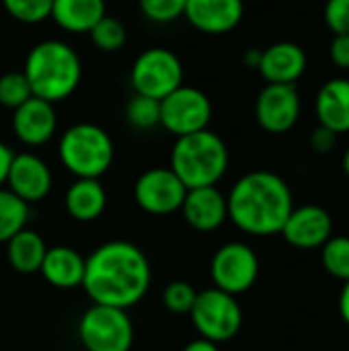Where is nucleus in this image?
<instances>
[{"instance_id": "1", "label": "nucleus", "mask_w": 349, "mask_h": 351, "mask_svg": "<svg viewBox=\"0 0 349 351\" xmlns=\"http://www.w3.org/2000/svg\"><path fill=\"white\" fill-rule=\"evenodd\" d=\"M150 282V261L134 243L109 241L84 259L82 288L93 304L128 311L146 296Z\"/></svg>"}, {"instance_id": "2", "label": "nucleus", "mask_w": 349, "mask_h": 351, "mask_svg": "<svg viewBox=\"0 0 349 351\" xmlns=\"http://www.w3.org/2000/svg\"><path fill=\"white\" fill-rule=\"evenodd\" d=\"M228 220L237 228L255 237H269L282 232L294 197L288 183L272 171H253L243 175L230 189Z\"/></svg>"}, {"instance_id": "3", "label": "nucleus", "mask_w": 349, "mask_h": 351, "mask_svg": "<svg viewBox=\"0 0 349 351\" xmlns=\"http://www.w3.org/2000/svg\"><path fill=\"white\" fill-rule=\"evenodd\" d=\"M23 74L33 97L47 103H60L78 88L82 80V62L68 43L45 39L29 49Z\"/></svg>"}, {"instance_id": "4", "label": "nucleus", "mask_w": 349, "mask_h": 351, "mask_svg": "<svg viewBox=\"0 0 349 351\" xmlns=\"http://www.w3.org/2000/svg\"><path fill=\"white\" fill-rule=\"evenodd\" d=\"M171 171L187 189L214 187L228 171V148L212 130L181 136L171 152Z\"/></svg>"}, {"instance_id": "5", "label": "nucleus", "mask_w": 349, "mask_h": 351, "mask_svg": "<svg viewBox=\"0 0 349 351\" xmlns=\"http://www.w3.org/2000/svg\"><path fill=\"white\" fill-rule=\"evenodd\" d=\"M58 156L76 179H101L113 165L115 146L101 125L76 123L62 134Z\"/></svg>"}, {"instance_id": "6", "label": "nucleus", "mask_w": 349, "mask_h": 351, "mask_svg": "<svg viewBox=\"0 0 349 351\" xmlns=\"http://www.w3.org/2000/svg\"><path fill=\"white\" fill-rule=\"evenodd\" d=\"M189 317L197 333L214 343L234 339L243 327V311L237 302V296L218 288L197 292Z\"/></svg>"}, {"instance_id": "7", "label": "nucleus", "mask_w": 349, "mask_h": 351, "mask_svg": "<svg viewBox=\"0 0 349 351\" xmlns=\"http://www.w3.org/2000/svg\"><path fill=\"white\" fill-rule=\"evenodd\" d=\"M183 64L179 56L167 47H148L144 49L130 72L132 88L136 95L163 101L175 88L183 84Z\"/></svg>"}, {"instance_id": "8", "label": "nucleus", "mask_w": 349, "mask_h": 351, "mask_svg": "<svg viewBox=\"0 0 349 351\" xmlns=\"http://www.w3.org/2000/svg\"><path fill=\"white\" fill-rule=\"evenodd\" d=\"M78 337L88 351H130L134 325L128 311L93 304L78 323Z\"/></svg>"}, {"instance_id": "9", "label": "nucleus", "mask_w": 349, "mask_h": 351, "mask_svg": "<svg viewBox=\"0 0 349 351\" xmlns=\"http://www.w3.org/2000/svg\"><path fill=\"white\" fill-rule=\"evenodd\" d=\"M210 121L212 101L195 86L181 84L160 101V125L177 138L208 130Z\"/></svg>"}, {"instance_id": "10", "label": "nucleus", "mask_w": 349, "mask_h": 351, "mask_svg": "<svg viewBox=\"0 0 349 351\" xmlns=\"http://www.w3.org/2000/svg\"><path fill=\"white\" fill-rule=\"evenodd\" d=\"M210 276L214 288L239 296L251 290L259 276L257 253L245 243H226L222 245L210 263Z\"/></svg>"}, {"instance_id": "11", "label": "nucleus", "mask_w": 349, "mask_h": 351, "mask_svg": "<svg viewBox=\"0 0 349 351\" xmlns=\"http://www.w3.org/2000/svg\"><path fill=\"white\" fill-rule=\"evenodd\" d=\"M185 193H187V187L171 171V167L169 169L156 167V169L144 171L134 185L136 204L152 216H167V214L179 212L183 206Z\"/></svg>"}, {"instance_id": "12", "label": "nucleus", "mask_w": 349, "mask_h": 351, "mask_svg": "<svg viewBox=\"0 0 349 351\" xmlns=\"http://www.w3.org/2000/svg\"><path fill=\"white\" fill-rule=\"evenodd\" d=\"M300 117V95L294 84H265L255 101V119L267 134L290 132Z\"/></svg>"}, {"instance_id": "13", "label": "nucleus", "mask_w": 349, "mask_h": 351, "mask_svg": "<svg viewBox=\"0 0 349 351\" xmlns=\"http://www.w3.org/2000/svg\"><path fill=\"white\" fill-rule=\"evenodd\" d=\"M280 234L296 249H321L333 237V220L325 208L306 204L290 212Z\"/></svg>"}, {"instance_id": "14", "label": "nucleus", "mask_w": 349, "mask_h": 351, "mask_svg": "<svg viewBox=\"0 0 349 351\" xmlns=\"http://www.w3.org/2000/svg\"><path fill=\"white\" fill-rule=\"evenodd\" d=\"M183 16L193 29L206 35H226L245 16L243 0H187Z\"/></svg>"}, {"instance_id": "15", "label": "nucleus", "mask_w": 349, "mask_h": 351, "mask_svg": "<svg viewBox=\"0 0 349 351\" xmlns=\"http://www.w3.org/2000/svg\"><path fill=\"white\" fill-rule=\"evenodd\" d=\"M51 171L39 156L31 152L12 156L6 175V185L25 204H35L47 197V193L51 191Z\"/></svg>"}, {"instance_id": "16", "label": "nucleus", "mask_w": 349, "mask_h": 351, "mask_svg": "<svg viewBox=\"0 0 349 351\" xmlns=\"http://www.w3.org/2000/svg\"><path fill=\"white\" fill-rule=\"evenodd\" d=\"M306 51L294 41H278L261 49L259 74L267 84H296L306 72Z\"/></svg>"}, {"instance_id": "17", "label": "nucleus", "mask_w": 349, "mask_h": 351, "mask_svg": "<svg viewBox=\"0 0 349 351\" xmlns=\"http://www.w3.org/2000/svg\"><path fill=\"white\" fill-rule=\"evenodd\" d=\"M58 128V115L53 103L31 97L27 103L12 111V132L19 142L27 146L47 144Z\"/></svg>"}, {"instance_id": "18", "label": "nucleus", "mask_w": 349, "mask_h": 351, "mask_svg": "<svg viewBox=\"0 0 349 351\" xmlns=\"http://www.w3.org/2000/svg\"><path fill=\"white\" fill-rule=\"evenodd\" d=\"M181 212L185 222L197 232H214L228 220L226 197L216 185L187 189Z\"/></svg>"}, {"instance_id": "19", "label": "nucleus", "mask_w": 349, "mask_h": 351, "mask_svg": "<svg viewBox=\"0 0 349 351\" xmlns=\"http://www.w3.org/2000/svg\"><path fill=\"white\" fill-rule=\"evenodd\" d=\"M315 115L319 125L337 136L349 134V78H331L319 88L315 97Z\"/></svg>"}, {"instance_id": "20", "label": "nucleus", "mask_w": 349, "mask_h": 351, "mask_svg": "<svg viewBox=\"0 0 349 351\" xmlns=\"http://www.w3.org/2000/svg\"><path fill=\"white\" fill-rule=\"evenodd\" d=\"M39 274L43 280L60 290H72L82 286L84 280V257L72 247H51L45 251Z\"/></svg>"}, {"instance_id": "21", "label": "nucleus", "mask_w": 349, "mask_h": 351, "mask_svg": "<svg viewBox=\"0 0 349 351\" xmlns=\"http://www.w3.org/2000/svg\"><path fill=\"white\" fill-rule=\"evenodd\" d=\"M107 14L105 0H53L51 19L68 33H88Z\"/></svg>"}, {"instance_id": "22", "label": "nucleus", "mask_w": 349, "mask_h": 351, "mask_svg": "<svg viewBox=\"0 0 349 351\" xmlns=\"http://www.w3.org/2000/svg\"><path fill=\"white\" fill-rule=\"evenodd\" d=\"M66 212L76 222H93L107 208V193L99 179H76L64 197Z\"/></svg>"}, {"instance_id": "23", "label": "nucleus", "mask_w": 349, "mask_h": 351, "mask_svg": "<svg viewBox=\"0 0 349 351\" xmlns=\"http://www.w3.org/2000/svg\"><path fill=\"white\" fill-rule=\"evenodd\" d=\"M45 251L47 247L43 239L35 230H29V228H23L6 243L8 263L16 274H23V276H31L41 269Z\"/></svg>"}, {"instance_id": "24", "label": "nucleus", "mask_w": 349, "mask_h": 351, "mask_svg": "<svg viewBox=\"0 0 349 351\" xmlns=\"http://www.w3.org/2000/svg\"><path fill=\"white\" fill-rule=\"evenodd\" d=\"M29 204L16 197L10 189L0 187V243H8L16 232L27 228Z\"/></svg>"}, {"instance_id": "25", "label": "nucleus", "mask_w": 349, "mask_h": 351, "mask_svg": "<svg viewBox=\"0 0 349 351\" xmlns=\"http://www.w3.org/2000/svg\"><path fill=\"white\" fill-rule=\"evenodd\" d=\"M321 261L329 276L339 282H349V237H331L321 247Z\"/></svg>"}, {"instance_id": "26", "label": "nucleus", "mask_w": 349, "mask_h": 351, "mask_svg": "<svg viewBox=\"0 0 349 351\" xmlns=\"http://www.w3.org/2000/svg\"><path fill=\"white\" fill-rule=\"evenodd\" d=\"M91 41L97 49L105 51V53H113V51H119L125 41H128V31L123 27V23L115 16H109L105 14L91 31Z\"/></svg>"}, {"instance_id": "27", "label": "nucleus", "mask_w": 349, "mask_h": 351, "mask_svg": "<svg viewBox=\"0 0 349 351\" xmlns=\"http://www.w3.org/2000/svg\"><path fill=\"white\" fill-rule=\"evenodd\" d=\"M125 119L138 130H150L160 125V101L134 95L125 105Z\"/></svg>"}, {"instance_id": "28", "label": "nucleus", "mask_w": 349, "mask_h": 351, "mask_svg": "<svg viewBox=\"0 0 349 351\" xmlns=\"http://www.w3.org/2000/svg\"><path fill=\"white\" fill-rule=\"evenodd\" d=\"M53 0H2L4 10L23 25H37L51 16Z\"/></svg>"}, {"instance_id": "29", "label": "nucleus", "mask_w": 349, "mask_h": 351, "mask_svg": "<svg viewBox=\"0 0 349 351\" xmlns=\"http://www.w3.org/2000/svg\"><path fill=\"white\" fill-rule=\"evenodd\" d=\"M33 97L31 86L21 72H6L0 76V105L6 109H16Z\"/></svg>"}, {"instance_id": "30", "label": "nucleus", "mask_w": 349, "mask_h": 351, "mask_svg": "<svg viewBox=\"0 0 349 351\" xmlns=\"http://www.w3.org/2000/svg\"><path fill=\"white\" fill-rule=\"evenodd\" d=\"M195 296H197V290L189 282L177 280V282H171L165 288V292H163V304L173 315H189L191 313V306L195 302Z\"/></svg>"}, {"instance_id": "31", "label": "nucleus", "mask_w": 349, "mask_h": 351, "mask_svg": "<svg viewBox=\"0 0 349 351\" xmlns=\"http://www.w3.org/2000/svg\"><path fill=\"white\" fill-rule=\"evenodd\" d=\"M187 0H140V10L144 19L156 23V25H167L183 16Z\"/></svg>"}, {"instance_id": "32", "label": "nucleus", "mask_w": 349, "mask_h": 351, "mask_svg": "<svg viewBox=\"0 0 349 351\" xmlns=\"http://www.w3.org/2000/svg\"><path fill=\"white\" fill-rule=\"evenodd\" d=\"M323 16L333 35H349V0H327Z\"/></svg>"}, {"instance_id": "33", "label": "nucleus", "mask_w": 349, "mask_h": 351, "mask_svg": "<svg viewBox=\"0 0 349 351\" xmlns=\"http://www.w3.org/2000/svg\"><path fill=\"white\" fill-rule=\"evenodd\" d=\"M337 140H339V136L335 132H331V130H327L323 125H317L315 132L311 134V148L317 154H329V152L335 150Z\"/></svg>"}, {"instance_id": "34", "label": "nucleus", "mask_w": 349, "mask_h": 351, "mask_svg": "<svg viewBox=\"0 0 349 351\" xmlns=\"http://www.w3.org/2000/svg\"><path fill=\"white\" fill-rule=\"evenodd\" d=\"M329 58L335 68L349 70V35H333L329 45Z\"/></svg>"}, {"instance_id": "35", "label": "nucleus", "mask_w": 349, "mask_h": 351, "mask_svg": "<svg viewBox=\"0 0 349 351\" xmlns=\"http://www.w3.org/2000/svg\"><path fill=\"white\" fill-rule=\"evenodd\" d=\"M12 156H14V152H12L4 142H0V187L6 183V175H8Z\"/></svg>"}, {"instance_id": "36", "label": "nucleus", "mask_w": 349, "mask_h": 351, "mask_svg": "<svg viewBox=\"0 0 349 351\" xmlns=\"http://www.w3.org/2000/svg\"><path fill=\"white\" fill-rule=\"evenodd\" d=\"M339 315H341L344 323L349 327V282L344 284V288L339 292Z\"/></svg>"}, {"instance_id": "37", "label": "nucleus", "mask_w": 349, "mask_h": 351, "mask_svg": "<svg viewBox=\"0 0 349 351\" xmlns=\"http://www.w3.org/2000/svg\"><path fill=\"white\" fill-rule=\"evenodd\" d=\"M183 351H220L218 350V343H214V341H210V339H204V337H200V339H195V341H191V343H187Z\"/></svg>"}, {"instance_id": "38", "label": "nucleus", "mask_w": 349, "mask_h": 351, "mask_svg": "<svg viewBox=\"0 0 349 351\" xmlns=\"http://www.w3.org/2000/svg\"><path fill=\"white\" fill-rule=\"evenodd\" d=\"M259 60H261V49H249V51L245 53V64H247L249 68H255V70H257Z\"/></svg>"}, {"instance_id": "39", "label": "nucleus", "mask_w": 349, "mask_h": 351, "mask_svg": "<svg viewBox=\"0 0 349 351\" xmlns=\"http://www.w3.org/2000/svg\"><path fill=\"white\" fill-rule=\"evenodd\" d=\"M344 171H346V175L349 177V148L346 150V154H344Z\"/></svg>"}]
</instances>
